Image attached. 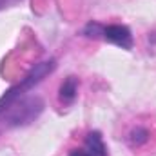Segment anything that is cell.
Masks as SVG:
<instances>
[{
    "label": "cell",
    "mask_w": 156,
    "mask_h": 156,
    "mask_svg": "<svg viewBox=\"0 0 156 156\" xmlns=\"http://www.w3.org/2000/svg\"><path fill=\"white\" fill-rule=\"evenodd\" d=\"M76 93H78V80L75 76H67L64 80V83L60 85L58 98H60L62 104H71L76 98Z\"/></svg>",
    "instance_id": "cell-5"
},
{
    "label": "cell",
    "mask_w": 156,
    "mask_h": 156,
    "mask_svg": "<svg viewBox=\"0 0 156 156\" xmlns=\"http://www.w3.org/2000/svg\"><path fill=\"white\" fill-rule=\"evenodd\" d=\"M42 109H44V102L38 96H20L4 109V113H2L4 120H5L4 123L9 127L26 125V123L37 120Z\"/></svg>",
    "instance_id": "cell-1"
},
{
    "label": "cell",
    "mask_w": 156,
    "mask_h": 156,
    "mask_svg": "<svg viewBox=\"0 0 156 156\" xmlns=\"http://www.w3.org/2000/svg\"><path fill=\"white\" fill-rule=\"evenodd\" d=\"M69 156H107V149L102 142V134L98 131H93L85 138L83 149H73Z\"/></svg>",
    "instance_id": "cell-4"
},
{
    "label": "cell",
    "mask_w": 156,
    "mask_h": 156,
    "mask_svg": "<svg viewBox=\"0 0 156 156\" xmlns=\"http://www.w3.org/2000/svg\"><path fill=\"white\" fill-rule=\"evenodd\" d=\"M55 67H56L55 60H45V62L37 64V66L29 71V75H27V76L22 78V82H20L18 85H15L13 89H9V91L0 98V115L4 113V109H5L11 102H15L16 98L24 96V93H26V91H29L33 85H37L38 82H42L44 76H47L49 73H53V71H55Z\"/></svg>",
    "instance_id": "cell-2"
},
{
    "label": "cell",
    "mask_w": 156,
    "mask_h": 156,
    "mask_svg": "<svg viewBox=\"0 0 156 156\" xmlns=\"http://www.w3.org/2000/svg\"><path fill=\"white\" fill-rule=\"evenodd\" d=\"M147 140H149V133H147V129H144V127H136V129L131 133V136H129V142H131L133 147H140V145H144Z\"/></svg>",
    "instance_id": "cell-6"
},
{
    "label": "cell",
    "mask_w": 156,
    "mask_h": 156,
    "mask_svg": "<svg viewBox=\"0 0 156 156\" xmlns=\"http://www.w3.org/2000/svg\"><path fill=\"white\" fill-rule=\"evenodd\" d=\"M15 2H18V0H0V7H5L7 4H15Z\"/></svg>",
    "instance_id": "cell-7"
},
{
    "label": "cell",
    "mask_w": 156,
    "mask_h": 156,
    "mask_svg": "<svg viewBox=\"0 0 156 156\" xmlns=\"http://www.w3.org/2000/svg\"><path fill=\"white\" fill-rule=\"evenodd\" d=\"M102 38L115 44V45H120L122 49H131L133 47V35H131L129 27L120 26V24L102 27Z\"/></svg>",
    "instance_id": "cell-3"
}]
</instances>
